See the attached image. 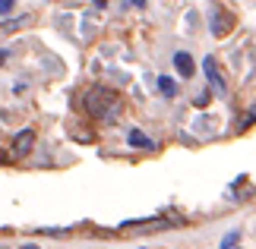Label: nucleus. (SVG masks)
<instances>
[{"mask_svg":"<svg viewBox=\"0 0 256 249\" xmlns=\"http://www.w3.org/2000/svg\"><path fill=\"white\" fill-rule=\"evenodd\" d=\"M86 111H88V117H95V120H102V123H111V120H117L120 117V95L117 92H111L108 85H92L86 92Z\"/></svg>","mask_w":256,"mask_h":249,"instance_id":"nucleus-1","label":"nucleus"},{"mask_svg":"<svg viewBox=\"0 0 256 249\" xmlns=\"http://www.w3.org/2000/svg\"><path fill=\"white\" fill-rule=\"evenodd\" d=\"M35 145V129H19V133L13 136V145H10V158H26L28 152H32Z\"/></svg>","mask_w":256,"mask_h":249,"instance_id":"nucleus-2","label":"nucleus"},{"mask_svg":"<svg viewBox=\"0 0 256 249\" xmlns=\"http://www.w3.org/2000/svg\"><path fill=\"white\" fill-rule=\"evenodd\" d=\"M202 69H206V79H209V85L215 92H224V79L218 73V63H215V57H206L202 60Z\"/></svg>","mask_w":256,"mask_h":249,"instance_id":"nucleus-3","label":"nucleus"},{"mask_svg":"<svg viewBox=\"0 0 256 249\" xmlns=\"http://www.w3.org/2000/svg\"><path fill=\"white\" fill-rule=\"evenodd\" d=\"M228 32H231V16L222 13V9H215V13H212V35L215 38H224Z\"/></svg>","mask_w":256,"mask_h":249,"instance_id":"nucleus-4","label":"nucleus"},{"mask_svg":"<svg viewBox=\"0 0 256 249\" xmlns=\"http://www.w3.org/2000/svg\"><path fill=\"white\" fill-rule=\"evenodd\" d=\"M174 66H177V73H180L184 79H190L196 73V66H193V57L186 54V51H177L174 54Z\"/></svg>","mask_w":256,"mask_h":249,"instance_id":"nucleus-5","label":"nucleus"},{"mask_svg":"<svg viewBox=\"0 0 256 249\" xmlns=\"http://www.w3.org/2000/svg\"><path fill=\"white\" fill-rule=\"evenodd\" d=\"M126 142H130V145H136V148H155V142H152V139L142 133V129H130Z\"/></svg>","mask_w":256,"mask_h":249,"instance_id":"nucleus-6","label":"nucleus"},{"mask_svg":"<svg viewBox=\"0 0 256 249\" xmlns=\"http://www.w3.org/2000/svg\"><path fill=\"white\" fill-rule=\"evenodd\" d=\"M158 92L164 95V98H174L177 95V82L171 76H158Z\"/></svg>","mask_w":256,"mask_h":249,"instance_id":"nucleus-7","label":"nucleus"},{"mask_svg":"<svg viewBox=\"0 0 256 249\" xmlns=\"http://www.w3.org/2000/svg\"><path fill=\"white\" fill-rule=\"evenodd\" d=\"M238 240H240V231H231V234H224L222 249H238Z\"/></svg>","mask_w":256,"mask_h":249,"instance_id":"nucleus-8","label":"nucleus"},{"mask_svg":"<svg viewBox=\"0 0 256 249\" xmlns=\"http://www.w3.org/2000/svg\"><path fill=\"white\" fill-rule=\"evenodd\" d=\"M209 101H212V88H206V92H200V95L193 98V104H196V107H206Z\"/></svg>","mask_w":256,"mask_h":249,"instance_id":"nucleus-9","label":"nucleus"},{"mask_svg":"<svg viewBox=\"0 0 256 249\" xmlns=\"http://www.w3.org/2000/svg\"><path fill=\"white\" fill-rule=\"evenodd\" d=\"M13 6H16V0H0V16H10Z\"/></svg>","mask_w":256,"mask_h":249,"instance_id":"nucleus-10","label":"nucleus"},{"mask_svg":"<svg viewBox=\"0 0 256 249\" xmlns=\"http://www.w3.org/2000/svg\"><path fill=\"white\" fill-rule=\"evenodd\" d=\"M253 120H256V107H253V111H250L247 117H244V123H253Z\"/></svg>","mask_w":256,"mask_h":249,"instance_id":"nucleus-11","label":"nucleus"},{"mask_svg":"<svg viewBox=\"0 0 256 249\" xmlns=\"http://www.w3.org/2000/svg\"><path fill=\"white\" fill-rule=\"evenodd\" d=\"M6 63V47H0V66Z\"/></svg>","mask_w":256,"mask_h":249,"instance_id":"nucleus-12","label":"nucleus"},{"mask_svg":"<svg viewBox=\"0 0 256 249\" xmlns=\"http://www.w3.org/2000/svg\"><path fill=\"white\" fill-rule=\"evenodd\" d=\"M130 3H133V6H146V0H130Z\"/></svg>","mask_w":256,"mask_h":249,"instance_id":"nucleus-13","label":"nucleus"},{"mask_svg":"<svg viewBox=\"0 0 256 249\" xmlns=\"http://www.w3.org/2000/svg\"><path fill=\"white\" fill-rule=\"evenodd\" d=\"M92 3H95V6H108V0H92Z\"/></svg>","mask_w":256,"mask_h":249,"instance_id":"nucleus-14","label":"nucleus"},{"mask_svg":"<svg viewBox=\"0 0 256 249\" xmlns=\"http://www.w3.org/2000/svg\"><path fill=\"white\" fill-rule=\"evenodd\" d=\"M6 161V152H4V148H0V164H4Z\"/></svg>","mask_w":256,"mask_h":249,"instance_id":"nucleus-15","label":"nucleus"},{"mask_svg":"<svg viewBox=\"0 0 256 249\" xmlns=\"http://www.w3.org/2000/svg\"><path fill=\"white\" fill-rule=\"evenodd\" d=\"M19 249H38V246H32V243H26V246H19Z\"/></svg>","mask_w":256,"mask_h":249,"instance_id":"nucleus-16","label":"nucleus"},{"mask_svg":"<svg viewBox=\"0 0 256 249\" xmlns=\"http://www.w3.org/2000/svg\"><path fill=\"white\" fill-rule=\"evenodd\" d=\"M0 249H4V246H0Z\"/></svg>","mask_w":256,"mask_h":249,"instance_id":"nucleus-17","label":"nucleus"}]
</instances>
